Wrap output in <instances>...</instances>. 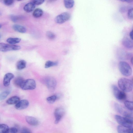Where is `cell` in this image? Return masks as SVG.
<instances>
[{
    "mask_svg": "<svg viewBox=\"0 0 133 133\" xmlns=\"http://www.w3.org/2000/svg\"><path fill=\"white\" fill-rule=\"evenodd\" d=\"M118 84L119 88L124 92H129L132 90V82L128 79L125 78H120L118 81Z\"/></svg>",
    "mask_w": 133,
    "mask_h": 133,
    "instance_id": "6da1fadb",
    "label": "cell"
},
{
    "mask_svg": "<svg viewBox=\"0 0 133 133\" xmlns=\"http://www.w3.org/2000/svg\"><path fill=\"white\" fill-rule=\"evenodd\" d=\"M118 68L121 73L124 76H129L132 74L131 67L128 63L125 62H120L118 64Z\"/></svg>",
    "mask_w": 133,
    "mask_h": 133,
    "instance_id": "7a4b0ae2",
    "label": "cell"
},
{
    "mask_svg": "<svg viewBox=\"0 0 133 133\" xmlns=\"http://www.w3.org/2000/svg\"><path fill=\"white\" fill-rule=\"evenodd\" d=\"M115 117L116 121L120 125L127 128H132L133 121L119 115H116Z\"/></svg>",
    "mask_w": 133,
    "mask_h": 133,
    "instance_id": "3957f363",
    "label": "cell"
},
{
    "mask_svg": "<svg viewBox=\"0 0 133 133\" xmlns=\"http://www.w3.org/2000/svg\"><path fill=\"white\" fill-rule=\"evenodd\" d=\"M112 89L113 94L115 97L118 100L123 101L126 98V95L124 92L122 91L115 85H113Z\"/></svg>",
    "mask_w": 133,
    "mask_h": 133,
    "instance_id": "277c9868",
    "label": "cell"
},
{
    "mask_svg": "<svg viewBox=\"0 0 133 133\" xmlns=\"http://www.w3.org/2000/svg\"><path fill=\"white\" fill-rule=\"evenodd\" d=\"M36 83L35 81L31 79L24 80L21 87V88L23 90H32L36 87Z\"/></svg>",
    "mask_w": 133,
    "mask_h": 133,
    "instance_id": "5b68a950",
    "label": "cell"
},
{
    "mask_svg": "<svg viewBox=\"0 0 133 133\" xmlns=\"http://www.w3.org/2000/svg\"><path fill=\"white\" fill-rule=\"evenodd\" d=\"M21 48V47L19 45L8 44L3 43H0V51L5 52L17 50L20 49Z\"/></svg>",
    "mask_w": 133,
    "mask_h": 133,
    "instance_id": "8992f818",
    "label": "cell"
},
{
    "mask_svg": "<svg viewBox=\"0 0 133 133\" xmlns=\"http://www.w3.org/2000/svg\"><path fill=\"white\" fill-rule=\"evenodd\" d=\"M70 17L69 13L64 12L57 16L55 18V21L57 23L61 24L69 20Z\"/></svg>",
    "mask_w": 133,
    "mask_h": 133,
    "instance_id": "52a82bcc",
    "label": "cell"
},
{
    "mask_svg": "<svg viewBox=\"0 0 133 133\" xmlns=\"http://www.w3.org/2000/svg\"><path fill=\"white\" fill-rule=\"evenodd\" d=\"M65 113V110L62 108H58L55 109L54 112L55 124H57L59 122L64 115Z\"/></svg>",
    "mask_w": 133,
    "mask_h": 133,
    "instance_id": "ba28073f",
    "label": "cell"
},
{
    "mask_svg": "<svg viewBox=\"0 0 133 133\" xmlns=\"http://www.w3.org/2000/svg\"><path fill=\"white\" fill-rule=\"evenodd\" d=\"M29 101L26 99L20 100L15 104V108L18 110H23L29 106Z\"/></svg>",
    "mask_w": 133,
    "mask_h": 133,
    "instance_id": "9c48e42d",
    "label": "cell"
},
{
    "mask_svg": "<svg viewBox=\"0 0 133 133\" xmlns=\"http://www.w3.org/2000/svg\"><path fill=\"white\" fill-rule=\"evenodd\" d=\"M45 83L48 88L51 90H54L56 84L55 79L50 77H48L46 79Z\"/></svg>",
    "mask_w": 133,
    "mask_h": 133,
    "instance_id": "30bf717a",
    "label": "cell"
},
{
    "mask_svg": "<svg viewBox=\"0 0 133 133\" xmlns=\"http://www.w3.org/2000/svg\"><path fill=\"white\" fill-rule=\"evenodd\" d=\"M14 75L11 73H8L4 76L3 80V84L5 87L9 86L10 84L11 80L14 78Z\"/></svg>",
    "mask_w": 133,
    "mask_h": 133,
    "instance_id": "8fae6325",
    "label": "cell"
},
{
    "mask_svg": "<svg viewBox=\"0 0 133 133\" xmlns=\"http://www.w3.org/2000/svg\"><path fill=\"white\" fill-rule=\"evenodd\" d=\"M117 130L118 133H133V128H129L118 125Z\"/></svg>",
    "mask_w": 133,
    "mask_h": 133,
    "instance_id": "7c38bea8",
    "label": "cell"
},
{
    "mask_svg": "<svg viewBox=\"0 0 133 133\" xmlns=\"http://www.w3.org/2000/svg\"><path fill=\"white\" fill-rule=\"evenodd\" d=\"M25 119L26 122L31 125L35 126L38 125V121L36 118L30 116H26Z\"/></svg>",
    "mask_w": 133,
    "mask_h": 133,
    "instance_id": "4fadbf2b",
    "label": "cell"
},
{
    "mask_svg": "<svg viewBox=\"0 0 133 133\" xmlns=\"http://www.w3.org/2000/svg\"><path fill=\"white\" fill-rule=\"evenodd\" d=\"M122 43L127 48L131 49L133 47V41L128 37H125L122 39Z\"/></svg>",
    "mask_w": 133,
    "mask_h": 133,
    "instance_id": "5bb4252c",
    "label": "cell"
},
{
    "mask_svg": "<svg viewBox=\"0 0 133 133\" xmlns=\"http://www.w3.org/2000/svg\"><path fill=\"white\" fill-rule=\"evenodd\" d=\"M20 100V99L19 97L17 96H14L8 99L6 101V103L9 105L16 104Z\"/></svg>",
    "mask_w": 133,
    "mask_h": 133,
    "instance_id": "9a60e30c",
    "label": "cell"
},
{
    "mask_svg": "<svg viewBox=\"0 0 133 133\" xmlns=\"http://www.w3.org/2000/svg\"><path fill=\"white\" fill-rule=\"evenodd\" d=\"M35 5L32 2H30L26 4L24 6V10L28 12L32 11L35 8Z\"/></svg>",
    "mask_w": 133,
    "mask_h": 133,
    "instance_id": "2e32d148",
    "label": "cell"
},
{
    "mask_svg": "<svg viewBox=\"0 0 133 133\" xmlns=\"http://www.w3.org/2000/svg\"><path fill=\"white\" fill-rule=\"evenodd\" d=\"M12 27L14 30L20 33H24L26 31V28L24 26L21 25L15 24L13 25Z\"/></svg>",
    "mask_w": 133,
    "mask_h": 133,
    "instance_id": "e0dca14e",
    "label": "cell"
},
{
    "mask_svg": "<svg viewBox=\"0 0 133 133\" xmlns=\"http://www.w3.org/2000/svg\"><path fill=\"white\" fill-rule=\"evenodd\" d=\"M26 62L24 60H21L18 61L16 64V68L18 70H21L24 69L26 66Z\"/></svg>",
    "mask_w": 133,
    "mask_h": 133,
    "instance_id": "ac0fdd59",
    "label": "cell"
},
{
    "mask_svg": "<svg viewBox=\"0 0 133 133\" xmlns=\"http://www.w3.org/2000/svg\"><path fill=\"white\" fill-rule=\"evenodd\" d=\"M21 40V39L19 38L10 37L7 39L6 41L10 44L14 45V44L19 43Z\"/></svg>",
    "mask_w": 133,
    "mask_h": 133,
    "instance_id": "d6986e66",
    "label": "cell"
},
{
    "mask_svg": "<svg viewBox=\"0 0 133 133\" xmlns=\"http://www.w3.org/2000/svg\"><path fill=\"white\" fill-rule=\"evenodd\" d=\"M43 13V11L41 9L37 8L34 11L32 15L34 17L37 18L41 17Z\"/></svg>",
    "mask_w": 133,
    "mask_h": 133,
    "instance_id": "ffe728a7",
    "label": "cell"
},
{
    "mask_svg": "<svg viewBox=\"0 0 133 133\" xmlns=\"http://www.w3.org/2000/svg\"><path fill=\"white\" fill-rule=\"evenodd\" d=\"M24 80L21 77H18L16 78L14 81L15 85L17 87H21L23 83Z\"/></svg>",
    "mask_w": 133,
    "mask_h": 133,
    "instance_id": "44dd1931",
    "label": "cell"
},
{
    "mask_svg": "<svg viewBox=\"0 0 133 133\" xmlns=\"http://www.w3.org/2000/svg\"><path fill=\"white\" fill-rule=\"evenodd\" d=\"M64 3L66 8L70 9L73 6L74 1L73 0H64Z\"/></svg>",
    "mask_w": 133,
    "mask_h": 133,
    "instance_id": "7402d4cb",
    "label": "cell"
},
{
    "mask_svg": "<svg viewBox=\"0 0 133 133\" xmlns=\"http://www.w3.org/2000/svg\"><path fill=\"white\" fill-rule=\"evenodd\" d=\"M126 107L130 111H132L133 109V103L132 101L128 100L125 101L124 102Z\"/></svg>",
    "mask_w": 133,
    "mask_h": 133,
    "instance_id": "603a6c76",
    "label": "cell"
},
{
    "mask_svg": "<svg viewBox=\"0 0 133 133\" xmlns=\"http://www.w3.org/2000/svg\"><path fill=\"white\" fill-rule=\"evenodd\" d=\"M10 93L8 90H4L0 93V101L5 99Z\"/></svg>",
    "mask_w": 133,
    "mask_h": 133,
    "instance_id": "cb8c5ba5",
    "label": "cell"
},
{
    "mask_svg": "<svg viewBox=\"0 0 133 133\" xmlns=\"http://www.w3.org/2000/svg\"><path fill=\"white\" fill-rule=\"evenodd\" d=\"M7 125L5 124H0V133H5L9 129Z\"/></svg>",
    "mask_w": 133,
    "mask_h": 133,
    "instance_id": "d4e9b609",
    "label": "cell"
},
{
    "mask_svg": "<svg viewBox=\"0 0 133 133\" xmlns=\"http://www.w3.org/2000/svg\"><path fill=\"white\" fill-rule=\"evenodd\" d=\"M58 64L57 62H53L50 61H46L45 64V67L46 68H48L51 67L56 65Z\"/></svg>",
    "mask_w": 133,
    "mask_h": 133,
    "instance_id": "484cf974",
    "label": "cell"
},
{
    "mask_svg": "<svg viewBox=\"0 0 133 133\" xmlns=\"http://www.w3.org/2000/svg\"><path fill=\"white\" fill-rule=\"evenodd\" d=\"M57 97L56 95H52L47 97L46 98V101L49 103H53L56 101Z\"/></svg>",
    "mask_w": 133,
    "mask_h": 133,
    "instance_id": "4316f807",
    "label": "cell"
},
{
    "mask_svg": "<svg viewBox=\"0 0 133 133\" xmlns=\"http://www.w3.org/2000/svg\"><path fill=\"white\" fill-rule=\"evenodd\" d=\"M114 106L115 110L117 112L120 114L123 113V110L122 108L118 104L115 103Z\"/></svg>",
    "mask_w": 133,
    "mask_h": 133,
    "instance_id": "83f0119b",
    "label": "cell"
},
{
    "mask_svg": "<svg viewBox=\"0 0 133 133\" xmlns=\"http://www.w3.org/2000/svg\"><path fill=\"white\" fill-rule=\"evenodd\" d=\"M10 18L11 21L14 23L17 22L19 19L18 16L14 15H11L10 16Z\"/></svg>",
    "mask_w": 133,
    "mask_h": 133,
    "instance_id": "f1b7e54d",
    "label": "cell"
},
{
    "mask_svg": "<svg viewBox=\"0 0 133 133\" xmlns=\"http://www.w3.org/2000/svg\"><path fill=\"white\" fill-rule=\"evenodd\" d=\"M46 35L47 37L49 39H54L55 37V35L52 32L50 31H48L46 33Z\"/></svg>",
    "mask_w": 133,
    "mask_h": 133,
    "instance_id": "f546056e",
    "label": "cell"
},
{
    "mask_svg": "<svg viewBox=\"0 0 133 133\" xmlns=\"http://www.w3.org/2000/svg\"><path fill=\"white\" fill-rule=\"evenodd\" d=\"M17 129L15 128H9L5 133H17Z\"/></svg>",
    "mask_w": 133,
    "mask_h": 133,
    "instance_id": "4dcf8cb0",
    "label": "cell"
},
{
    "mask_svg": "<svg viewBox=\"0 0 133 133\" xmlns=\"http://www.w3.org/2000/svg\"><path fill=\"white\" fill-rule=\"evenodd\" d=\"M133 8L129 9L128 13V18L130 19H133Z\"/></svg>",
    "mask_w": 133,
    "mask_h": 133,
    "instance_id": "1f68e13d",
    "label": "cell"
},
{
    "mask_svg": "<svg viewBox=\"0 0 133 133\" xmlns=\"http://www.w3.org/2000/svg\"><path fill=\"white\" fill-rule=\"evenodd\" d=\"M14 1L12 0H5L3 1L4 4L5 5L9 6L12 5L14 3Z\"/></svg>",
    "mask_w": 133,
    "mask_h": 133,
    "instance_id": "d6a6232c",
    "label": "cell"
},
{
    "mask_svg": "<svg viewBox=\"0 0 133 133\" xmlns=\"http://www.w3.org/2000/svg\"><path fill=\"white\" fill-rule=\"evenodd\" d=\"M44 1L43 0H34L32 2L35 5H39L42 4Z\"/></svg>",
    "mask_w": 133,
    "mask_h": 133,
    "instance_id": "836d02e7",
    "label": "cell"
},
{
    "mask_svg": "<svg viewBox=\"0 0 133 133\" xmlns=\"http://www.w3.org/2000/svg\"><path fill=\"white\" fill-rule=\"evenodd\" d=\"M21 133H31L30 130L26 128H23L21 130Z\"/></svg>",
    "mask_w": 133,
    "mask_h": 133,
    "instance_id": "e575fe53",
    "label": "cell"
},
{
    "mask_svg": "<svg viewBox=\"0 0 133 133\" xmlns=\"http://www.w3.org/2000/svg\"><path fill=\"white\" fill-rule=\"evenodd\" d=\"M129 35L130 37V38L132 40H133V30H132L130 32V34H129Z\"/></svg>",
    "mask_w": 133,
    "mask_h": 133,
    "instance_id": "d590c367",
    "label": "cell"
},
{
    "mask_svg": "<svg viewBox=\"0 0 133 133\" xmlns=\"http://www.w3.org/2000/svg\"><path fill=\"white\" fill-rule=\"evenodd\" d=\"M120 1L123 2H126L128 3H131L132 1V0H120Z\"/></svg>",
    "mask_w": 133,
    "mask_h": 133,
    "instance_id": "8d00e7d4",
    "label": "cell"
},
{
    "mask_svg": "<svg viewBox=\"0 0 133 133\" xmlns=\"http://www.w3.org/2000/svg\"><path fill=\"white\" fill-rule=\"evenodd\" d=\"M131 62L132 64V62H133V57H132L131 58Z\"/></svg>",
    "mask_w": 133,
    "mask_h": 133,
    "instance_id": "74e56055",
    "label": "cell"
},
{
    "mask_svg": "<svg viewBox=\"0 0 133 133\" xmlns=\"http://www.w3.org/2000/svg\"><path fill=\"white\" fill-rule=\"evenodd\" d=\"M1 27V25L0 24V29Z\"/></svg>",
    "mask_w": 133,
    "mask_h": 133,
    "instance_id": "f35d334b",
    "label": "cell"
},
{
    "mask_svg": "<svg viewBox=\"0 0 133 133\" xmlns=\"http://www.w3.org/2000/svg\"></svg>",
    "mask_w": 133,
    "mask_h": 133,
    "instance_id": "ab89813d",
    "label": "cell"
}]
</instances>
